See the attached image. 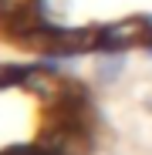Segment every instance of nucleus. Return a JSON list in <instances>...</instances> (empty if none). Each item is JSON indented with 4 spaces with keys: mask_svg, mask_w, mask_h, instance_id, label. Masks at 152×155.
I'll use <instances>...</instances> for the list:
<instances>
[{
    "mask_svg": "<svg viewBox=\"0 0 152 155\" xmlns=\"http://www.w3.org/2000/svg\"><path fill=\"white\" fill-rule=\"evenodd\" d=\"M152 37V24L145 20H112L98 27V51L101 54H125V47L145 44Z\"/></svg>",
    "mask_w": 152,
    "mask_h": 155,
    "instance_id": "1",
    "label": "nucleus"
},
{
    "mask_svg": "<svg viewBox=\"0 0 152 155\" xmlns=\"http://www.w3.org/2000/svg\"><path fill=\"white\" fill-rule=\"evenodd\" d=\"M98 51V27H47V54H85Z\"/></svg>",
    "mask_w": 152,
    "mask_h": 155,
    "instance_id": "2",
    "label": "nucleus"
},
{
    "mask_svg": "<svg viewBox=\"0 0 152 155\" xmlns=\"http://www.w3.org/2000/svg\"><path fill=\"white\" fill-rule=\"evenodd\" d=\"M37 145H41V155H88L91 152V138H88L85 128H78V125L51 128Z\"/></svg>",
    "mask_w": 152,
    "mask_h": 155,
    "instance_id": "3",
    "label": "nucleus"
},
{
    "mask_svg": "<svg viewBox=\"0 0 152 155\" xmlns=\"http://www.w3.org/2000/svg\"><path fill=\"white\" fill-rule=\"evenodd\" d=\"M24 88H27L31 94L44 98V101H61L71 88L68 78L54 74V71H27V78H24Z\"/></svg>",
    "mask_w": 152,
    "mask_h": 155,
    "instance_id": "4",
    "label": "nucleus"
},
{
    "mask_svg": "<svg viewBox=\"0 0 152 155\" xmlns=\"http://www.w3.org/2000/svg\"><path fill=\"white\" fill-rule=\"evenodd\" d=\"M125 54H98V61H95V84H101V88H112L118 78L125 74Z\"/></svg>",
    "mask_w": 152,
    "mask_h": 155,
    "instance_id": "5",
    "label": "nucleus"
},
{
    "mask_svg": "<svg viewBox=\"0 0 152 155\" xmlns=\"http://www.w3.org/2000/svg\"><path fill=\"white\" fill-rule=\"evenodd\" d=\"M34 10V0H0V24H24Z\"/></svg>",
    "mask_w": 152,
    "mask_h": 155,
    "instance_id": "6",
    "label": "nucleus"
},
{
    "mask_svg": "<svg viewBox=\"0 0 152 155\" xmlns=\"http://www.w3.org/2000/svg\"><path fill=\"white\" fill-rule=\"evenodd\" d=\"M142 108H145V111H149V115H152V91H149V94H145V98H142Z\"/></svg>",
    "mask_w": 152,
    "mask_h": 155,
    "instance_id": "7",
    "label": "nucleus"
}]
</instances>
